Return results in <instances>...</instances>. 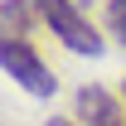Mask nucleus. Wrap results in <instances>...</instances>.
I'll return each instance as SVG.
<instances>
[{
    "instance_id": "20e7f679",
    "label": "nucleus",
    "mask_w": 126,
    "mask_h": 126,
    "mask_svg": "<svg viewBox=\"0 0 126 126\" xmlns=\"http://www.w3.org/2000/svg\"><path fill=\"white\" fill-rule=\"evenodd\" d=\"M107 24H111V34L126 44V0H111L107 5Z\"/></svg>"
},
{
    "instance_id": "39448f33",
    "label": "nucleus",
    "mask_w": 126,
    "mask_h": 126,
    "mask_svg": "<svg viewBox=\"0 0 126 126\" xmlns=\"http://www.w3.org/2000/svg\"><path fill=\"white\" fill-rule=\"evenodd\" d=\"M48 126H82V121H68V116H53Z\"/></svg>"
},
{
    "instance_id": "7ed1b4c3",
    "label": "nucleus",
    "mask_w": 126,
    "mask_h": 126,
    "mask_svg": "<svg viewBox=\"0 0 126 126\" xmlns=\"http://www.w3.org/2000/svg\"><path fill=\"white\" fill-rule=\"evenodd\" d=\"M73 116H78L82 126H126V102H116L107 87L87 82V87H78V97H73Z\"/></svg>"
},
{
    "instance_id": "f03ea898",
    "label": "nucleus",
    "mask_w": 126,
    "mask_h": 126,
    "mask_svg": "<svg viewBox=\"0 0 126 126\" xmlns=\"http://www.w3.org/2000/svg\"><path fill=\"white\" fill-rule=\"evenodd\" d=\"M0 63H5V78H15L24 92H34V97H53L58 78L44 68V58H39L19 34H5V44H0Z\"/></svg>"
},
{
    "instance_id": "f257e3e1",
    "label": "nucleus",
    "mask_w": 126,
    "mask_h": 126,
    "mask_svg": "<svg viewBox=\"0 0 126 126\" xmlns=\"http://www.w3.org/2000/svg\"><path fill=\"white\" fill-rule=\"evenodd\" d=\"M34 15L44 19L53 29V39H63L73 53H92V58L102 53V34L92 29V19L82 15L73 0H34Z\"/></svg>"
}]
</instances>
